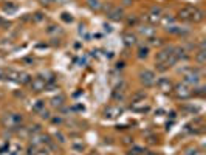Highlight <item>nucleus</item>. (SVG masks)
I'll use <instances>...</instances> for the list:
<instances>
[{"instance_id": "2f4dec72", "label": "nucleus", "mask_w": 206, "mask_h": 155, "mask_svg": "<svg viewBox=\"0 0 206 155\" xmlns=\"http://www.w3.org/2000/svg\"><path fill=\"white\" fill-rule=\"evenodd\" d=\"M136 23H138V17L136 16H130L127 19V25H136Z\"/></svg>"}, {"instance_id": "f8f14e48", "label": "nucleus", "mask_w": 206, "mask_h": 155, "mask_svg": "<svg viewBox=\"0 0 206 155\" xmlns=\"http://www.w3.org/2000/svg\"><path fill=\"white\" fill-rule=\"evenodd\" d=\"M104 113H105V118H116V116L118 115H121V113H123V110H121V109H118V107H113V106H110V107H107V109H105V112H104Z\"/></svg>"}, {"instance_id": "49530a36", "label": "nucleus", "mask_w": 206, "mask_h": 155, "mask_svg": "<svg viewBox=\"0 0 206 155\" xmlns=\"http://www.w3.org/2000/svg\"><path fill=\"white\" fill-rule=\"evenodd\" d=\"M0 79H5V70L0 68Z\"/></svg>"}, {"instance_id": "0eeeda50", "label": "nucleus", "mask_w": 206, "mask_h": 155, "mask_svg": "<svg viewBox=\"0 0 206 155\" xmlns=\"http://www.w3.org/2000/svg\"><path fill=\"white\" fill-rule=\"evenodd\" d=\"M30 85H31L33 92H42V90H45L47 82H45V79H43V78H34V79L30 82Z\"/></svg>"}, {"instance_id": "a18cd8bd", "label": "nucleus", "mask_w": 206, "mask_h": 155, "mask_svg": "<svg viewBox=\"0 0 206 155\" xmlns=\"http://www.w3.org/2000/svg\"><path fill=\"white\" fill-rule=\"evenodd\" d=\"M53 122H54V124H59V122H62V118L56 116V118H53Z\"/></svg>"}, {"instance_id": "7c9ffc66", "label": "nucleus", "mask_w": 206, "mask_h": 155, "mask_svg": "<svg viewBox=\"0 0 206 155\" xmlns=\"http://www.w3.org/2000/svg\"><path fill=\"white\" fill-rule=\"evenodd\" d=\"M113 99H124V92H121V90H116L115 88V92H113Z\"/></svg>"}, {"instance_id": "f257e3e1", "label": "nucleus", "mask_w": 206, "mask_h": 155, "mask_svg": "<svg viewBox=\"0 0 206 155\" xmlns=\"http://www.w3.org/2000/svg\"><path fill=\"white\" fill-rule=\"evenodd\" d=\"M102 9L105 11L107 17L110 20H115V22H120L124 19V9L120 6H112V5H102Z\"/></svg>"}, {"instance_id": "dca6fc26", "label": "nucleus", "mask_w": 206, "mask_h": 155, "mask_svg": "<svg viewBox=\"0 0 206 155\" xmlns=\"http://www.w3.org/2000/svg\"><path fill=\"white\" fill-rule=\"evenodd\" d=\"M195 62L200 65V67H203L206 62V51L205 50H200L197 54H195Z\"/></svg>"}, {"instance_id": "c85d7f7f", "label": "nucleus", "mask_w": 206, "mask_h": 155, "mask_svg": "<svg viewBox=\"0 0 206 155\" xmlns=\"http://www.w3.org/2000/svg\"><path fill=\"white\" fill-rule=\"evenodd\" d=\"M144 19H146L149 23H157V22L160 20V17H157V16H152V14H147Z\"/></svg>"}, {"instance_id": "b1692460", "label": "nucleus", "mask_w": 206, "mask_h": 155, "mask_svg": "<svg viewBox=\"0 0 206 155\" xmlns=\"http://www.w3.org/2000/svg\"><path fill=\"white\" fill-rule=\"evenodd\" d=\"M146 99V93L144 92H138L132 96V102H138V101H144Z\"/></svg>"}, {"instance_id": "c9c22d12", "label": "nucleus", "mask_w": 206, "mask_h": 155, "mask_svg": "<svg viewBox=\"0 0 206 155\" xmlns=\"http://www.w3.org/2000/svg\"><path fill=\"white\" fill-rule=\"evenodd\" d=\"M37 149H39L37 146L31 144V146H30V149H28V155H36V154H37Z\"/></svg>"}, {"instance_id": "09e8293b", "label": "nucleus", "mask_w": 206, "mask_h": 155, "mask_svg": "<svg viewBox=\"0 0 206 155\" xmlns=\"http://www.w3.org/2000/svg\"><path fill=\"white\" fill-rule=\"evenodd\" d=\"M144 155H157V152H144Z\"/></svg>"}, {"instance_id": "393cba45", "label": "nucleus", "mask_w": 206, "mask_h": 155, "mask_svg": "<svg viewBox=\"0 0 206 155\" xmlns=\"http://www.w3.org/2000/svg\"><path fill=\"white\" fill-rule=\"evenodd\" d=\"M47 33H48V34H59V33H62V30H61V27H57V25H50L48 30H47Z\"/></svg>"}, {"instance_id": "9b49d317", "label": "nucleus", "mask_w": 206, "mask_h": 155, "mask_svg": "<svg viewBox=\"0 0 206 155\" xmlns=\"http://www.w3.org/2000/svg\"><path fill=\"white\" fill-rule=\"evenodd\" d=\"M138 31H140V34H143V36H146V38H154V34H155V28L154 27H150V25H144V27H140L138 28Z\"/></svg>"}, {"instance_id": "4468645a", "label": "nucleus", "mask_w": 206, "mask_h": 155, "mask_svg": "<svg viewBox=\"0 0 206 155\" xmlns=\"http://www.w3.org/2000/svg\"><path fill=\"white\" fill-rule=\"evenodd\" d=\"M85 3H87V6H88L91 11H101V9H102V5H104L101 0H87Z\"/></svg>"}, {"instance_id": "de8ad7c7", "label": "nucleus", "mask_w": 206, "mask_h": 155, "mask_svg": "<svg viewBox=\"0 0 206 155\" xmlns=\"http://www.w3.org/2000/svg\"><path fill=\"white\" fill-rule=\"evenodd\" d=\"M124 5H125V6H129V5H132V0H124Z\"/></svg>"}, {"instance_id": "7ed1b4c3", "label": "nucleus", "mask_w": 206, "mask_h": 155, "mask_svg": "<svg viewBox=\"0 0 206 155\" xmlns=\"http://www.w3.org/2000/svg\"><path fill=\"white\" fill-rule=\"evenodd\" d=\"M138 78H140V82H141L144 87H152V85H155V82H157L155 73L150 72V70H143V72H140Z\"/></svg>"}, {"instance_id": "f704fd0d", "label": "nucleus", "mask_w": 206, "mask_h": 155, "mask_svg": "<svg viewBox=\"0 0 206 155\" xmlns=\"http://www.w3.org/2000/svg\"><path fill=\"white\" fill-rule=\"evenodd\" d=\"M62 20H65V22L71 23V22H73V17H71V14H68V12H64V14H62Z\"/></svg>"}, {"instance_id": "423d86ee", "label": "nucleus", "mask_w": 206, "mask_h": 155, "mask_svg": "<svg viewBox=\"0 0 206 155\" xmlns=\"http://www.w3.org/2000/svg\"><path fill=\"white\" fill-rule=\"evenodd\" d=\"M174 48H175V47H172V45H170V47H164V48H161V50L157 53L155 61H157V62H166V59L174 53Z\"/></svg>"}, {"instance_id": "bb28decb", "label": "nucleus", "mask_w": 206, "mask_h": 155, "mask_svg": "<svg viewBox=\"0 0 206 155\" xmlns=\"http://www.w3.org/2000/svg\"><path fill=\"white\" fill-rule=\"evenodd\" d=\"M43 106H45L43 101H36V104H33V110L34 112H41V110H43Z\"/></svg>"}, {"instance_id": "20e7f679", "label": "nucleus", "mask_w": 206, "mask_h": 155, "mask_svg": "<svg viewBox=\"0 0 206 155\" xmlns=\"http://www.w3.org/2000/svg\"><path fill=\"white\" fill-rule=\"evenodd\" d=\"M174 92H175V96L178 99H188L192 96V87L186 85V84H178L174 87Z\"/></svg>"}, {"instance_id": "ddd939ff", "label": "nucleus", "mask_w": 206, "mask_h": 155, "mask_svg": "<svg viewBox=\"0 0 206 155\" xmlns=\"http://www.w3.org/2000/svg\"><path fill=\"white\" fill-rule=\"evenodd\" d=\"M132 110H135V112H149L150 107L147 104H144V101H138V102H132Z\"/></svg>"}, {"instance_id": "f3484780", "label": "nucleus", "mask_w": 206, "mask_h": 155, "mask_svg": "<svg viewBox=\"0 0 206 155\" xmlns=\"http://www.w3.org/2000/svg\"><path fill=\"white\" fill-rule=\"evenodd\" d=\"M64 101H65V98H64L62 95H59V96H54V98L51 99V106H53V107H62Z\"/></svg>"}, {"instance_id": "4c0bfd02", "label": "nucleus", "mask_w": 206, "mask_h": 155, "mask_svg": "<svg viewBox=\"0 0 206 155\" xmlns=\"http://www.w3.org/2000/svg\"><path fill=\"white\" fill-rule=\"evenodd\" d=\"M161 19H163V22H164L166 25H167V23H172V22H174V17H170V16H169V17H167V16H161Z\"/></svg>"}, {"instance_id": "ea45409f", "label": "nucleus", "mask_w": 206, "mask_h": 155, "mask_svg": "<svg viewBox=\"0 0 206 155\" xmlns=\"http://www.w3.org/2000/svg\"><path fill=\"white\" fill-rule=\"evenodd\" d=\"M22 62H23V64H33L34 59H33V58H25V59H22Z\"/></svg>"}, {"instance_id": "72a5a7b5", "label": "nucleus", "mask_w": 206, "mask_h": 155, "mask_svg": "<svg viewBox=\"0 0 206 155\" xmlns=\"http://www.w3.org/2000/svg\"><path fill=\"white\" fill-rule=\"evenodd\" d=\"M167 68H169V67L166 65L164 62H157V70H158V72H166Z\"/></svg>"}, {"instance_id": "9d476101", "label": "nucleus", "mask_w": 206, "mask_h": 155, "mask_svg": "<svg viewBox=\"0 0 206 155\" xmlns=\"http://www.w3.org/2000/svg\"><path fill=\"white\" fill-rule=\"evenodd\" d=\"M178 19H180V20H184V22H189V19H191V6H183V8H180V11H178Z\"/></svg>"}, {"instance_id": "1a4fd4ad", "label": "nucleus", "mask_w": 206, "mask_h": 155, "mask_svg": "<svg viewBox=\"0 0 206 155\" xmlns=\"http://www.w3.org/2000/svg\"><path fill=\"white\" fill-rule=\"evenodd\" d=\"M155 84H157V85L160 87V90H163V92H170V90L174 88L172 82H170L167 78H161V79H158Z\"/></svg>"}, {"instance_id": "412c9836", "label": "nucleus", "mask_w": 206, "mask_h": 155, "mask_svg": "<svg viewBox=\"0 0 206 155\" xmlns=\"http://www.w3.org/2000/svg\"><path fill=\"white\" fill-rule=\"evenodd\" d=\"M2 122H3L5 127H16L14 122H12V115H5L2 118Z\"/></svg>"}, {"instance_id": "37998d69", "label": "nucleus", "mask_w": 206, "mask_h": 155, "mask_svg": "<svg viewBox=\"0 0 206 155\" xmlns=\"http://www.w3.org/2000/svg\"><path fill=\"white\" fill-rule=\"evenodd\" d=\"M5 9H6V11H8V9L14 11V9H17V6H14V5H6V6H5Z\"/></svg>"}, {"instance_id": "aec40b11", "label": "nucleus", "mask_w": 206, "mask_h": 155, "mask_svg": "<svg viewBox=\"0 0 206 155\" xmlns=\"http://www.w3.org/2000/svg\"><path fill=\"white\" fill-rule=\"evenodd\" d=\"M136 56H138L140 59H146V58L149 56V48H147V47H140Z\"/></svg>"}, {"instance_id": "5701e85b", "label": "nucleus", "mask_w": 206, "mask_h": 155, "mask_svg": "<svg viewBox=\"0 0 206 155\" xmlns=\"http://www.w3.org/2000/svg\"><path fill=\"white\" fill-rule=\"evenodd\" d=\"M143 152H146L141 146H133V148H130L129 149V152L127 154L129 155H143Z\"/></svg>"}, {"instance_id": "2eb2a0df", "label": "nucleus", "mask_w": 206, "mask_h": 155, "mask_svg": "<svg viewBox=\"0 0 206 155\" xmlns=\"http://www.w3.org/2000/svg\"><path fill=\"white\" fill-rule=\"evenodd\" d=\"M123 39H124V43H125L127 47H133V45L136 43V36L132 34V33H125L123 36Z\"/></svg>"}, {"instance_id": "a19ab883", "label": "nucleus", "mask_w": 206, "mask_h": 155, "mask_svg": "<svg viewBox=\"0 0 206 155\" xmlns=\"http://www.w3.org/2000/svg\"><path fill=\"white\" fill-rule=\"evenodd\" d=\"M36 155H50V151H47V149H42V151H37V154Z\"/></svg>"}, {"instance_id": "f03ea898", "label": "nucleus", "mask_w": 206, "mask_h": 155, "mask_svg": "<svg viewBox=\"0 0 206 155\" xmlns=\"http://www.w3.org/2000/svg\"><path fill=\"white\" fill-rule=\"evenodd\" d=\"M199 82H200V70L199 68H192L189 73L183 75V84H186L189 87L199 85Z\"/></svg>"}, {"instance_id": "c756f323", "label": "nucleus", "mask_w": 206, "mask_h": 155, "mask_svg": "<svg viewBox=\"0 0 206 155\" xmlns=\"http://www.w3.org/2000/svg\"><path fill=\"white\" fill-rule=\"evenodd\" d=\"M54 138L59 141V143H65L67 140H65V135L62 133V132H54Z\"/></svg>"}, {"instance_id": "79ce46f5", "label": "nucleus", "mask_w": 206, "mask_h": 155, "mask_svg": "<svg viewBox=\"0 0 206 155\" xmlns=\"http://www.w3.org/2000/svg\"><path fill=\"white\" fill-rule=\"evenodd\" d=\"M123 143H125V144H130V143H133V140H132L130 137H124Z\"/></svg>"}, {"instance_id": "473e14b6", "label": "nucleus", "mask_w": 206, "mask_h": 155, "mask_svg": "<svg viewBox=\"0 0 206 155\" xmlns=\"http://www.w3.org/2000/svg\"><path fill=\"white\" fill-rule=\"evenodd\" d=\"M192 95H197V96H203L205 95V87H199L192 92Z\"/></svg>"}, {"instance_id": "cd10ccee", "label": "nucleus", "mask_w": 206, "mask_h": 155, "mask_svg": "<svg viewBox=\"0 0 206 155\" xmlns=\"http://www.w3.org/2000/svg\"><path fill=\"white\" fill-rule=\"evenodd\" d=\"M71 149H73L75 152H82V151H84V144H82V143H73V144H71Z\"/></svg>"}, {"instance_id": "6e6552de", "label": "nucleus", "mask_w": 206, "mask_h": 155, "mask_svg": "<svg viewBox=\"0 0 206 155\" xmlns=\"http://www.w3.org/2000/svg\"><path fill=\"white\" fill-rule=\"evenodd\" d=\"M166 31L169 34H175V36H184L189 33V30H184L181 27H177V25H170V27H166Z\"/></svg>"}, {"instance_id": "4be33fe9", "label": "nucleus", "mask_w": 206, "mask_h": 155, "mask_svg": "<svg viewBox=\"0 0 206 155\" xmlns=\"http://www.w3.org/2000/svg\"><path fill=\"white\" fill-rule=\"evenodd\" d=\"M147 43H149L150 47H161V45H163V39L161 38H149Z\"/></svg>"}, {"instance_id": "39448f33", "label": "nucleus", "mask_w": 206, "mask_h": 155, "mask_svg": "<svg viewBox=\"0 0 206 155\" xmlns=\"http://www.w3.org/2000/svg\"><path fill=\"white\" fill-rule=\"evenodd\" d=\"M203 19H205V12L202 9L195 8V6H191V19H189V22L200 23V22H203Z\"/></svg>"}, {"instance_id": "c03bdc74", "label": "nucleus", "mask_w": 206, "mask_h": 155, "mask_svg": "<svg viewBox=\"0 0 206 155\" xmlns=\"http://www.w3.org/2000/svg\"><path fill=\"white\" fill-rule=\"evenodd\" d=\"M42 19H43V17H42L41 12H37V14L34 16V20H36V22H39V20H42Z\"/></svg>"}, {"instance_id": "8fccbe9b", "label": "nucleus", "mask_w": 206, "mask_h": 155, "mask_svg": "<svg viewBox=\"0 0 206 155\" xmlns=\"http://www.w3.org/2000/svg\"><path fill=\"white\" fill-rule=\"evenodd\" d=\"M0 23H2V19H0Z\"/></svg>"}, {"instance_id": "a878e982", "label": "nucleus", "mask_w": 206, "mask_h": 155, "mask_svg": "<svg viewBox=\"0 0 206 155\" xmlns=\"http://www.w3.org/2000/svg\"><path fill=\"white\" fill-rule=\"evenodd\" d=\"M22 121H23V116L20 115V113H12V122H14V126L22 124Z\"/></svg>"}, {"instance_id": "a211bd4d", "label": "nucleus", "mask_w": 206, "mask_h": 155, "mask_svg": "<svg viewBox=\"0 0 206 155\" xmlns=\"http://www.w3.org/2000/svg\"><path fill=\"white\" fill-rule=\"evenodd\" d=\"M19 84H30L31 82V76L28 73H19V79H17Z\"/></svg>"}, {"instance_id": "e433bc0d", "label": "nucleus", "mask_w": 206, "mask_h": 155, "mask_svg": "<svg viewBox=\"0 0 206 155\" xmlns=\"http://www.w3.org/2000/svg\"><path fill=\"white\" fill-rule=\"evenodd\" d=\"M41 116H42V119H50L51 118V113L48 110H41Z\"/></svg>"}, {"instance_id": "58836bf2", "label": "nucleus", "mask_w": 206, "mask_h": 155, "mask_svg": "<svg viewBox=\"0 0 206 155\" xmlns=\"http://www.w3.org/2000/svg\"><path fill=\"white\" fill-rule=\"evenodd\" d=\"M186 155H197V149H195V148H194V149L189 148V149L186 151Z\"/></svg>"}, {"instance_id": "6ab92c4d", "label": "nucleus", "mask_w": 206, "mask_h": 155, "mask_svg": "<svg viewBox=\"0 0 206 155\" xmlns=\"http://www.w3.org/2000/svg\"><path fill=\"white\" fill-rule=\"evenodd\" d=\"M150 14H152V16H157V17L161 19V16H163V8H161L160 5H155V6L150 8Z\"/></svg>"}]
</instances>
